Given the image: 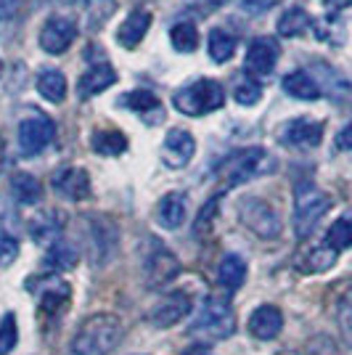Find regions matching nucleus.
Masks as SVG:
<instances>
[{
  "instance_id": "obj_44",
  "label": "nucleus",
  "mask_w": 352,
  "mask_h": 355,
  "mask_svg": "<svg viewBox=\"0 0 352 355\" xmlns=\"http://www.w3.org/2000/svg\"><path fill=\"white\" fill-rule=\"evenodd\" d=\"M283 355H294V353H283Z\"/></svg>"
},
{
  "instance_id": "obj_23",
  "label": "nucleus",
  "mask_w": 352,
  "mask_h": 355,
  "mask_svg": "<svg viewBox=\"0 0 352 355\" xmlns=\"http://www.w3.org/2000/svg\"><path fill=\"white\" fill-rule=\"evenodd\" d=\"M11 193H14V199L19 205H24V207H32V205H37L40 199H43V186H40V180L30 173H16L11 178Z\"/></svg>"
},
{
  "instance_id": "obj_40",
  "label": "nucleus",
  "mask_w": 352,
  "mask_h": 355,
  "mask_svg": "<svg viewBox=\"0 0 352 355\" xmlns=\"http://www.w3.org/2000/svg\"><path fill=\"white\" fill-rule=\"evenodd\" d=\"M337 146L344 148V151H352V122L337 135Z\"/></svg>"
},
{
  "instance_id": "obj_12",
  "label": "nucleus",
  "mask_w": 352,
  "mask_h": 355,
  "mask_svg": "<svg viewBox=\"0 0 352 355\" xmlns=\"http://www.w3.org/2000/svg\"><path fill=\"white\" fill-rule=\"evenodd\" d=\"M281 56V48L273 37H254L249 43V51H247V72L254 74V77H267V74L276 69Z\"/></svg>"
},
{
  "instance_id": "obj_27",
  "label": "nucleus",
  "mask_w": 352,
  "mask_h": 355,
  "mask_svg": "<svg viewBox=\"0 0 352 355\" xmlns=\"http://www.w3.org/2000/svg\"><path fill=\"white\" fill-rule=\"evenodd\" d=\"M310 24H313V19H310L308 11L299 8V6H294V8H286V11L281 14L276 30H279L281 37H299Z\"/></svg>"
},
{
  "instance_id": "obj_32",
  "label": "nucleus",
  "mask_w": 352,
  "mask_h": 355,
  "mask_svg": "<svg viewBox=\"0 0 352 355\" xmlns=\"http://www.w3.org/2000/svg\"><path fill=\"white\" fill-rule=\"evenodd\" d=\"M119 104L132 109V112H138V114H143V117H146L148 112H161L159 98L154 93H148V90H130L127 96L119 98Z\"/></svg>"
},
{
  "instance_id": "obj_14",
  "label": "nucleus",
  "mask_w": 352,
  "mask_h": 355,
  "mask_svg": "<svg viewBox=\"0 0 352 355\" xmlns=\"http://www.w3.org/2000/svg\"><path fill=\"white\" fill-rule=\"evenodd\" d=\"M180 273V263L170 250H164L161 244H157V250L146 257V282L148 286L159 289L164 284H170Z\"/></svg>"
},
{
  "instance_id": "obj_10",
  "label": "nucleus",
  "mask_w": 352,
  "mask_h": 355,
  "mask_svg": "<svg viewBox=\"0 0 352 355\" xmlns=\"http://www.w3.org/2000/svg\"><path fill=\"white\" fill-rule=\"evenodd\" d=\"M281 141L292 148H315L323 141V122L321 119H289L281 125Z\"/></svg>"
},
{
  "instance_id": "obj_26",
  "label": "nucleus",
  "mask_w": 352,
  "mask_h": 355,
  "mask_svg": "<svg viewBox=\"0 0 352 355\" xmlns=\"http://www.w3.org/2000/svg\"><path fill=\"white\" fill-rule=\"evenodd\" d=\"M77 260H80V254L69 241H53L48 254H45V268L53 273H61V270H72L77 266Z\"/></svg>"
},
{
  "instance_id": "obj_8",
  "label": "nucleus",
  "mask_w": 352,
  "mask_h": 355,
  "mask_svg": "<svg viewBox=\"0 0 352 355\" xmlns=\"http://www.w3.org/2000/svg\"><path fill=\"white\" fill-rule=\"evenodd\" d=\"M74 37H77V21L59 14L45 19V24L40 27V35H37V43H40L45 53L59 56L74 43Z\"/></svg>"
},
{
  "instance_id": "obj_37",
  "label": "nucleus",
  "mask_w": 352,
  "mask_h": 355,
  "mask_svg": "<svg viewBox=\"0 0 352 355\" xmlns=\"http://www.w3.org/2000/svg\"><path fill=\"white\" fill-rule=\"evenodd\" d=\"M16 257H19V241L0 225V268L11 266Z\"/></svg>"
},
{
  "instance_id": "obj_18",
  "label": "nucleus",
  "mask_w": 352,
  "mask_h": 355,
  "mask_svg": "<svg viewBox=\"0 0 352 355\" xmlns=\"http://www.w3.org/2000/svg\"><path fill=\"white\" fill-rule=\"evenodd\" d=\"M186 205H188V196L183 191H170L167 196H161V202L157 205V220L161 228L177 231L186 220Z\"/></svg>"
},
{
  "instance_id": "obj_13",
  "label": "nucleus",
  "mask_w": 352,
  "mask_h": 355,
  "mask_svg": "<svg viewBox=\"0 0 352 355\" xmlns=\"http://www.w3.org/2000/svg\"><path fill=\"white\" fill-rule=\"evenodd\" d=\"M161 154H164V164L167 167L180 170V167H186L193 159V154H196V138L188 130H183V128H173L167 133V138H164Z\"/></svg>"
},
{
  "instance_id": "obj_7",
  "label": "nucleus",
  "mask_w": 352,
  "mask_h": 355,
  "mask_svg": "<svg viewBox=\"0 0 352 355\" xmlns=\"http://www.w3.org/2000/svg\"><path fill=\"white\" fill-rule=\"evenodd\" d=\"M53 135H56V125H53L48 117H43V114L21 119L19 135H16L19 151H21L24 157H37L40 151H45V148L51 146Z\"/></svg>"
},
{
  "instance_id": "obj_24",
  "label": "nucleus",
  "mask_w": 352,
  "mask_h": 355,
  "mask_svg": "<svg viewBox=\"0 0 352 355\" xmlns=\"http://www.w3.org/2000/svg\"><path fill=\"white\" fill-rule=\"evenodd\" d=\"M37 93L43 96L48 104H61L67 98V77L59 69H43L37 74Z\"/></svg>"
},
{
  "instance_id": "obj_22",
  "label": "nucleus",
  "mask_w": 352,
  "mask_h": 355,
  "mask_svg": "<svg viewBox=\"0 0 352 355\" xmlns=\"http://www.w3.org/2000/svg\"><path fill=\"white\" fill-rule=\"evenodd\" d=\"M218 282H220V286L228 289V292L241 289V284L247 282V263H244V257H238V254H225L220 260V266H218Z\"/></svg>"
},
{
  "instance_id": "obj_36",
  "label": "nucleus",
  "mask_w": 352,
  "mask_h": 355,
  "mask_svg": "<svg viewBox=\"0 0 352 355\" xmlns=\"http://www.w3.org/2000/svg\"><path fill=\"white\" fill-rule=\"evenodd\" d=\"M337 318H339V329H342L344 340L352 345V286L342 295V300H339Z\"/></svg>"
},
{
  "instance_id": "obj_21",
  "label": "nucleus",
  "mask_w": 352,
  "mask_h": 355,
  "mask_svg": "<svg viewBox=\"0 0 352 355\" xmlns=\"http://www.w3.org/2000/svg\"><path fill=\"white\" fill-rule=\"evenodd\" d=\"M236 48H238V37H236L231 30H225V27L209 30V37H206V53H209V59L212 61H218V64L231 61L236 53Z\"/></svg>"
},
{
  "instance_id": "obj_3",
  "label": "nucleus",
  "mask_w": 352,
  "mask_h": 355,
  "mask_svg": "<svg viewBox=\"0 0 352 355\" xmlns=\"http://www.w3.org/2000/svg\"><path fill=\"white\" fill-rule=\"evenodd\" d=\"M173 101H175L177 112H183L188 117H204L209 112H218L225 104V90L218 80L202 77V80L177 90Z\"/></svg>"
},
{
  "instance_id": "obj_6",
  "label": "nucleus",
  "mask_w": 352,
  "mask_h": 355,
  "mask_svg": "<svg viewBox=\"0 0 352 355\" xmlns=\"http://www.w3.org/2000/svg\"><path fill=\"white\" fill-rule=\"evenodd\" d=\"M238 220L244 228H249L254 236L260 239H279L281 236V218L273 205H267L260 196H247L238 202Z\"/></svg>"
},
{
  "instance_id": "obj_31",
  "label": "nucleus",
  "mask_w": 352,
  "mask_h": 355,
  "mask_svg": "<svg viewBox=\"0 0 352 355\" xmlns=\"http://www.w3.org/2000/svg\"><path fill=\"white\" fill-rule=\"evenodd\" d=\"M170 43L177 53H191L199 45V30L193 27L191 21H177L175 27L170 30Z\"/></svg>"
},
{
  "instance_id": "obj_30",
  "label": "nucleus",
  "mask_w": 352,
  "mask_h": 355,
  "mask_svg": "<svg viewBox=\"0 0 352 355\" xmlns=\"http://www.w3.org/2000/svg\"><path fill=\"white\" fill-rule=\"evenodd\" d=\"M328 250H334L339 254L342 250H350L352 247V215L339 218L328 231H326V241H323Z\"/></svg>"
},
{
  "instance_id": "obj_28",
  "label": "nucleus",
  "mask_w": 352,
  "mask_h": 355,
  "mask_svg": "<svg viewBox=\"0 0 352 355\" xmlns=\"http://www.w3.org/2000/svg\"><path fill=\"white\" fill-rule=\"evenodd\" d=\"M30 234H32V239H35L37 244L59 241V234H61V218H59V212L48 209V212H43L40 218H35V220L30 223Z\"/></svg>"
},
{
  "instance_id": "obj_2",
  "label": "nucleus",
  "mask_w": 352,
  "mask_h": 355,
  "mask_svg": "<svg viewBox=\"0 0 352 355\" xmlns=\"http://www.w3.org/2000/svg\"><path fill=\"white\" fill-rule=\"evenodd\" d=\"M273 170H276V159L263 146H249L236 151L231 157H225L220 167H218V178L228 189H234V186H241V183H249L252 178L267 175Z\"/></svg>"
},
{
  "instance_id": "obj_25",
  "label": "nucleus",
  "mask_w": 352,
  "mask_h": 355,
  "mask_svg": "<svg viewBox=\"0 0 352 355\" xmlns=\"http://www.w3.org/2000/svg\"><path fill=\"white\" fill-rule=\"evenodd\" d=\"M283 90L294 98H302V101H318L321 98V85L302 69L283 77Z\"/></svg>"
},
{
  "instance_id": "obj_9",
  "label": "nucleus",
  "mask_w": 352,
  "mask_h": 355,
  "mask_svg": "<svg viewBox=\"0 0 352 355\" xmlns=\"http://www.w3.org/2000/svg\"><path fill=\"white\" fill-rule=\"evenodd\" d=\"M188 313H191V297L186 292H170L148 311L146 321L151 326H157V329H170V326L180 324Z\"/></svg>"
},
{
  "instance_id": "obj_4",
  "label": "nucleus",
  "mask_w": 352,
  "mask_h": 355,
  "mask_svg": "<svg viewBox=\"0 0 352 355\" xmlns=\"http://www.w3.org/2000/svg\"><path fill=\"white\" fill-rule=\"evenodd\" d=\"M331 209V196L321 189H315L313 183L297 186L294 196V234L299 239H308L315 225L323 220V215Z\"/></svg>"
},
{
  "instance_id": "obj_29",
  "label": "nucleus",
  "mask_w": 352,
  "mask_h": 355,
  "mask_svg": "<svg viewBox=\"0 0 352 355\" xmlns=\"http://www.w3.org/2000/svg\"><path fill=\"white\" fill-rule=\"evenodd\" d=\"M93 151L96 154H103V157H117L127 148V138L119 133V130H96L93 138Z\"/></svg>"
},
{
  "instance_id": "obj_33",
  "label": "nucleus",
  "mask_w": 352,
  "mask_h": 355,
  "mask_svg": "<svg viewBox=\"0 0 352 355\" xmlns=\"http://www.w3.org/2000/svg\"><path fill=\"white\" fill-rule=\"evenodd\" d=\"M19 342V326H16L14 313H6L0 321V355H8Z\"/></svg>"
},
{
  "instance_id": "obj_11",
  "label": "nucleus",
  "mask_w": 352,
  "mask_h": 355,
  "mask_svg": "<svg viewBox=\"0 0 352 355\" xmlns=\"http://www.w3.org/2000/svg\"><path fill=\"white\" fill-rule=\"evenodd\" d=\"M117 252V228L106 218H93L90 220V254L93 266H106Z\"/></svg>"
},
{
  "instance_id": "obj_43",
  "label": "nucleus",
  "mask_w": 352,
  "mask_h": 355,
  "mask_svg": "<svg viewBox=\"0 0 352 355\" xmlns=\"http://www.w3.org/2000/svg\"><path fill=\"white\" fill-rule=\"evenodd\" d=\"M0 72H3V61H0Z\"/></svg>"
},
{
  "instance_id": "obj_17",
  "label": "nucleus",
  "mask_w": 352,
  "mask_h": 355,
  "mask_svg": "<svg viewBox=\"0 0 352 355\" xmlns=\"http://www.w3.org/2000/svg\"><path fill=\"white\" fill-rule=\"evenodd\" d=\"M114 83H117V72L101 61V64H93L88 72H82L80 83H77V93H80V98H93L101 90L112 88Z\"/></svg>"
},
{
  "instance_id": "obj_5",
  "label": "nucleus",
  "mask_w": 352,
  "mask_h": 355,
  "mask_svg": "<svg viewBox=\"0 0 352 355\" xmlns=\"http://www.w3.org/2000/svg\"><path fill=\"white\" fill-rule=\"evenodd\" d=\"M236 329V315L228 300L222 297H206L202 311L196 313L191 324L193 334H204L209 340H225Z\"/></svg>"
},
{
  "instance_id": "obj_15",
  "label": "nucleus",
  "mask_w": 352,
  "mask_h": 355,
  "mask_svg": "<svg viewBox=\"0 0 352 355\" xmlns=\"http://www.w3.org/2000/svg\"><path fill=\"white\" fill-rule=\"evenodd\" d=\"M53 191L59 193L61 199L69 202H82L90 196V178L82 167H64L53 175Z\"/></svg>"
},
{
  "instance_id": "obj_35",
  "label": "nucleus",
  "mask_w": 352,
  "mask_h": 355,
  "mask_svg": "<svg viewBox=\"0 0 352 355\" xmlns=\"http://www.w3.org/2000/svg\"><path fill=\"white\" fill-rule=\"evenodd\" d=\"M234 98L241 106H254L260 98H263V88H260L252 77H247V80H241V83L234 88Z\"/></svg>"
},
{
  "instance_id": "obj_1",
  "label": "nucleus",
  "mask_w": 352,
  "mask_h": 355,
  "mask_svg": "<svg viewBox=\"0 0 352 355\" xmlns=\"http://www.w3.org/2000/svg\"><path fill=\"white\" fill-rule=\"evenodd\" d=\"M122 334L125 329L114 313H93L72 337L69 355H109L119 345Z\"/></svg>"
},
{
  "instance_id": "obj_39",
  "label": "nucleus",
  "mask_w": 352,
  "mask_h": 355,
  "mask_svg": "<svg viewBox=\"0 0 352 355\" xmlns=\"http://www.w3.org/2000/svg\"><path fill=\"white\" fill-rule=\"evenodd\" d=\"M21 0H0V19H14Z\"/></svg>"
},
{
  "instance_id": "obj_41",
  "label": "nucleus",
  "mask_w": 352,
  "mask_h": 355,
  "mask_svg": "<svg viewBox=\"0 0 352 355\" xmlns=\"http://www.w3.org/2000/svg\"><path fill=\"white\" fill-rule=\"evenodd\" d=\"M3 157H6V151H3V141H0V167H3Z\"/></svg>"
},
{
  "instance_id": "obj_16",
  "label": "nucleus",
  "mask_w": 352,
  "mask_h": 355,
  "mask_svg": "<svg viewBox=\"0 0 352 355\" xmlns=\"http://www.w3.org/2000/svg\"><path fill=\"white\" fill-rule=\"evenodd\" d=\"M247 329H249V334L254 340H276L281 334V329H283V313L276 305H260V308L252 311Z\"/></svg>"
},
{
  "instance_id": "obj_42",
  "label": "nucleus",
  "mask_w": 352,
  "mask_h": 355,
  "mask_svg": "<svg viewBox=\"0 0 352 355\" xmlns=\"http://www.w3.org/2000/svg\"><path fill=\"white\" fill-rule=\"evenodd\" d=\"M247 3H257V0H247ZM260 3H263V0H260Z\"/></svg>"
},
{
  "instance_id": "obj_34",
  "label": "nucleus",
  "mask_w": 352,
  "mask_h": 355,
  "mask_svg": "<svg viewBox=\"0 0 352 355\" xmlns=\"http://www.w3.org/2000/svg\"><path fill=\"white\" fill-rule=\"evenodd\" d=\"M337 252L334 250H328L326 244H321L318 250H313L310 252V257L305 260L308 266H305V270H313V273H321V270H328V268L337 263Z\"/></svg>"
},
{
  "instance_id": "obj_19",
  "label": "nucleus",
  "mask_w": 352,
  "mask_h": 355,
  "mask_svg": "<svg viewBox=\"0 0 352 355\" xmlns=\"http://www.w3.org/2000/svg\"><path fill=\"white\" fill-rule=\"evenodd\" d=\"M69 297H72L69 284L61 282V279H48L40 286V311L45 315H59L69 305Z\"/></svg>"
},
{
  "instance_id": "obj_20",
  "label": "nucleus",
  "mask_w": 352,
  "mask_h": 355,
  "mask_svg": "<svg viewBox=\"0 0 352 355\" xmlns=\"http://www.w3.org/2000/svg\"><path fill=\"white\" fill-rule=\"evenodd\" d=\"M148 27H151V14H148V11H143V8L132 11V14L127 16L125 21H122V27H119L117 43L125 45L127 51L138 48V45H141V40L146 37Z\"/></svg>"
},
{
  "instance_id": "obj_38",
  "label": "nucleus",
  "mask_w": 352,
  "mask_h": 355,
  "mask_svg": "<svg viewBox=\"0 0 352 355\" xmlns=\"http://www.w3.org/2000/svg\"><path fill=\"white\" fill-rule=\"evenodd\" d=\"M215 215H218V199H212V202H206L202 212H199V218L193 223V231H196V236H204L206 231H212V220H215Z\"/></svg>"
}]
</instances>
